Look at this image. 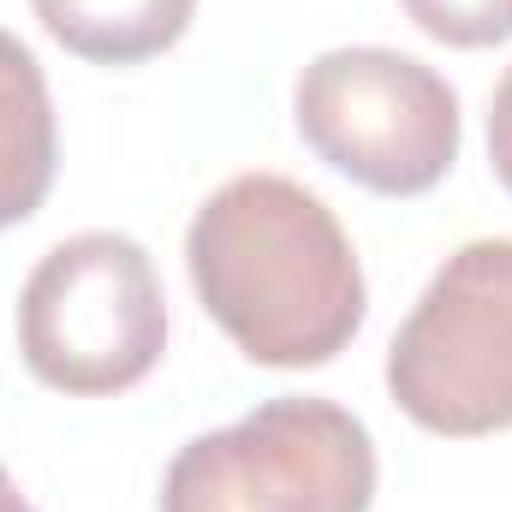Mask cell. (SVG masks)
<instances>
[{
    "instance_id": "6",
    "label": "cell",
    "mask_w": 512,
    "mask_h": 512,
    "mask_svg": "<svg viewBox=\"0 0 512 512\" xmlns=\"http://www.w3.org/2000/svg\"><path fill=\"white\" fill-rule=\"evenodd\" d=\"M54 161H60V131L48 78L36 54L12 30H0V233L42 209Z\"/></svg>"
},
{
    "instance_id": "4",
    "label": "cell",
    "mask_w": 512,
    "mask_h": 512,
    "mask_svg": "<svg viewBox=\"0 0 512 512\" xmlns=\"http://www.w3.org/2000/svg\"><path fill=\"white\" fill-rule=\"evenodd\" d=\"M387 393L429 435L512 429V239H471L435 268L387 346Z\"/></svg>"
},
{
    "instance_id": "2",
    "label": "cell",
    "mask_w": 512,
    "mask_h": 512,
    "mask_svg": "<svg viewBox=\"0 0 512 512\" xmlns=\"http://www.w3.org/2000/svg\"><path fill=\"white\" fill-rule=\"evenodd\" d=\"M167 346V298L149 251L126 233L60 239L24 280L18 352L30 376L72 399L137 387Z\"/></svg>"
},
{
    "instance_id": "5",
    "label": "cell",
    "mask_w": 512,
    "mask_h": 512,
    "mask_svg": "<svg viewBox=\"0 0 512 512\" xmlns=\"http://www.w3.org/2000/svg\"><path fill=\"white\" fill-rule=\"evenodd\" d=\"M298 137L376 197H423L459 161L453 84L399 48H328L298 78Z\"/></svg>"
},
{
    "instance_id": "9",
    "label": "cell",
    "mask_w": 512,
    "mask_h": 512,
    "mask_svg": "<svg viewBox=\"0 0 512 512\" xmlns=\"http://www.w3.org/2000/svg\"><path fill=\"white\" fill-rule=\"evenodd\" d=\"M489 161H495L501 185L512 191V66L495 84V96H489Z\"/></svg>"
},
{
    "instance_id": "8",
    "label": "cell",
    "mask_w": 512,
    "mask_h": 512,
    "mask_svg": "<svg viewBox=\"0 0 512 512\" xmlns=\"http://www.w3.org/2000/svg\"><path fill=\"white\" fill-rule=\"evenodd\" d=\"M405 18L447 48H495L512 42V0H399Z\"/></svg>"
},
{
    "instance_id": "10",
    "label": "cell",
    "mask_w": 512,
    "mask_h": 512,
    "mask_svg": "<svg viewBox=\"0 0 512 512\" xmlns=\"http://www.w3.org/2000/svg\"><path fill=\"white\" fill-rule=\"evenodd\" d=\"M0 512H36L24 495H18V483L6 477V465H0Z\"/></svg>"
},
{
    "instance_id": "1",
    "label": "cell",
    "mask_w": 512,
    "mask_h": 512,
    "mask_svg": "<svg viewBox=\"0 0 512 512\" xmlns=\"http://www.w3.org/2000/svg\"><path fill=\"white\" fill-rule=\"evenodd\" d=\"M215 328L268 370H316L364 328V268L340 215L286 173L227 179L185 233Z\"/></svg>"
},
{
    "instance_id": "3",
    "label": "cell",
    "mask_w": 512,
    "mask_h": 512,
    "mask_svg": "<svg viewBox=\"0 0 512 512\" xmlns=\"http://www.w3.org/2000/svg\"><path fill=\"white\" fill-rule=\"evenodd\" d=\"M376 441L334 399H262L251 417L185 441L161 512H370Z\"/></svg>"
},
{
    "instance_id": "7",
    "label": "cell",
    "mask_w": 512,
    "mask_h": 512,
    "mask_svg": "<svg viewBox=\"0 0 512 512\" xmlns=\"http://www.w3.org/2000/svg\"><path fill=\"white\" fill-rule=\"evenodd\" d=\"M30 12L66 54L96 66H137L191 30L197 0H30Z\"/></svg>"
}]
</instances>
